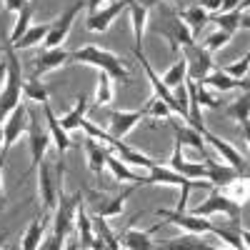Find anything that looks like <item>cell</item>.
I'll use <instances>...</instances> for the list:
<instances>
[{
  "mask_svg": "<svg viewBox=\"0 0 250 250\" xmlns=\"http://www.w3.org/2000/svg\"><path fill=\"white\" fill-rule=\"evenodd\" d=\"M195 93H198V103H200V108L205 105V108H220L223 105V100H218L215 95H210L208 93L200 83H195Z\"/></svg>",
  "mask_w": 250,
  "mask_h": 250,
  "instance_id": "obj_44",
  "label": "cell"
},
{
  "mask_svg": "<svg viewBox=\"0 0 250 250\" xmlns=\"http://www.w3.org/2000/svg\"><path fill=\"white\" fill-rule=\"evenodd\" d=\"M93 223H95V228H98V238H100L103 243H105V248H110V250H118V248H120V243L115 240V235H113V230L108 228L105 218L95 215V218H93Z\"/></svg>",
  "mask_w": 250,
  "mask_h": 250,
  "instance_id": "obj_40",
  "label": "cell"
},
{
  "mask_svg": "<svg viewBox=\"0 0 250 250\" xmlns=\"http://www.w3.org/2000/svg\"><path fill=\"white\" fill-rule=\"evenodd\" d=\"M155 33L170 40V50L178 53V48H188L195 43V35L183 23V18L173 8H160V23L155 25Z\"/></svg>",
  "mask_w": 250,
  "mask_h": 250,
  "instance_id": "obj_3",
  "label": "cell"
},
{
  "mask_svg": "<svg viewBox=\"0 0 250 250\" xmlns=\"http://www.w3.org/2000/svg\"><path fill=\"white\" fill-rule=\"evenodd\" d=\"M85 110H88V98H85V95H78V98H75V105L58 120V123H60V128L65 130V133L80 128V120L85 118Z\"/></svg>",
  "mask_w": 250,
  "mask_h": 250,
  "instance_id": "obj_24",
  "label": "cell"
},
{
  "mask_svg": "<svg viewBox=\"0 0 250 250\" xmlns=\"http://www.w3.org/2000/svg\"><path fill=\"white\" fill-rule=\"evenodd\" d=\"M83 8H88L85 0H75V3H73L65 13H62L58 20H53L50 30H48V35H45V40H43V48H58V45L65 43V38H68V33H70V28H73V20L78 18V13H80Z\"/></svg>",
  "mask_w": 250,
  "mask_h": 250,
  "instance_id": "obj_7",
  "label": "cell"
},
{
  "mask_svg": "<svg viewBox=\"0 0 250 250\" xmlns=\"http://www.w3.org/2000/svg\"><path fill=\"white\" fill-rule=\"evenodd\" d=\"M28 3H30V0H5V10H10V13H20Z\"/></svg>",
  "mask_w": 250,
  "mask_h": 250,
  "instance_id": "obj_46",
  "label": "cell"
},
{
  "mask_svg": "<svg viewBox=\"0 0 250 250\" xmlns=\"http://www.w3.org/2000/svg\"><path fill=\"white\" fill-rule=\"evenodd\" d=\"M48 30H50V23H40V25H30L28 30H25V35L18 40V43L13 45L15 50H25V48H33V45H38V43H43L45 40V35H48Z\"/></svg>",
  "mask_w": 250,
  "mask_h": 250,
  "instance_id": "obj_28",
  "label": "cell"
},
{
  "mask_svg": "<svg viewBox=\"0 0 250 250\" xmlns=\"http://www.w3.org/2000/svg\"><path fill=\"white\" fill-rule=\"evenodd\" d=\"M43 228H45V223L40 220V218L30 220L28 230H25V238H23V248H25V250H35V248H40V238H43Z\"/></svg>",
  "mask_w": 250,
  "mask_h": 250,
  "instance_id": "obj_36",
  "label": "cell"
},
{
  "mask_svg": "<svg viewBox=\"0 0 250 250\" xmlns=\"http://www.w3.org/2000/svg\"><path fill=\"white\" fill-rule=\"evenodd\" d=\"M83 148H85V155H88V168H90L95 175H100L103 170H105V163H108L110 150L105 148V145H100L95 138H90V135H85V140H83Z\"/></svg>",
  "mask_w": 250,
  "mask_h": 250,
  "instance_id": "obj_20",
  "label": "cell"
},
{
  "mask_svg": "<svg viewBox=\"0 0 250 250\" xmlns=\"http://www.w3.org/2000/svg\"><path fill=\"white\" fill-rule=\"evenodd\" d=\"M28 135H30V168L25 170L23 178H28L30 173L38 170V165L43 163V155L53 140L50 133L40 128V110H35V108H28Z\"/></svg>",
  "mask_w": 250,
  "mask_h": 250,
  "instance_id": "obj_5",
  "label": "cell"
},
{
  "mask_svg": "<svg viewBox=\"0 0 250 250\" xmlns=\"http://www.w3.org/2000/svg\"><path fill=\"white\" fill-rule=\"evenodd\" d=\"M68 60H70V53L62 48V45H58V48H43V50H40V55L35 58V68L30 73V80L43 78L45 73H50V70H55L60 65H65Z\"/></svg>",
  "mask_w": 250,
  "mask_h": 250,
  "instance_id": "obj_14",
  "label": "cell"
},
{
  "mask_svg": "<svg viewBox=\"0 0 250 250\" xmlns=\"http://www.w3.org/2000/svg\"><path fill=\"white\" fill-rule=\"evenodd\" d=\"M243 10H248V8H243ZM210 20L218 25V30H225V33H230V35H235V30H238L240 25L248 28V15H240V8L228 10V13H218V15L210 18Z\"/></svg>",
  "mask_w": 250,
  "mask_h": 250,
  "instance_id": "obj_23",
  "label": "cell"
},
{
  "mask_svg": "<svg viewBox=\"0 0 250 250\" xmlns=\"http://www.w3.org/2000/svg\"><path fill=\"white\" fill-rule=\"evenodd\" d=\"M193 215H203V218H210V215H228V218H238L240 215V203H235L233 198H228L220 188H210V195L208 200L198 208L190 210Z\"/></svg>",
  "mask_w": 250,
  "mask_h": 250,
  "instance_id": "obj_6",
  "label": "cell"
},
{
  "mask_svg": "<svg viewBox=\"0 0 250 250\" xmlns=\"http://www.w3.org/2000/svg\"><path fill=\"white\" fill-rule=\"evenodd\" d=\"M163 248H168V250H208L210 245H208V243H203L198 233H188V235L173 238L170 243H165Z\"/></svg>",
  "mask_w": 250,
  "mask_h": 250,
  "instance_id": "obj_31",
  "label": "cell"
},
{
  "mask_svg": "<svg viewBox=\"0 0 250 250\" xmlns=\"http://www.w3.org/2000/svg\"><path fill=\"white\" fill-rule=\"evenodd\" d=\"M200 135H203V140H205L208 145H213V148L220 153V158H223L228 165H233V168H235L240 175H245V178H248V158H245V155H240L230 143L223 140V138H218V135H213L208 128H203V130H200Z\"/></svg>",
  "mask_w": 250,
  "mask_h": 250,
  "instance_id": "obj_10",
  "label": "cell"
},
{
  "mask_svg": "<svg viewBox=\"0 0 250 250\" xmlns=\"http://www.w3.org/2000/svg\"><path fill=\"white\" fill-rule=\"evenodd\" d=\"M220 190L228 195V198H233L235 203H245L248 200V178H238V180H233V183H228V185H223Z\"/></svg>",
  "mask_w": 250,
  "mask_h": 250,
  "instance_id": "obj_37",
  "label": "cell"
},
{
  "mask_svg": "<svg viewBox=\"0 0 250 250\" xmlns=\"http://www.w3.org/2000/svg\"><path fill=\"white\" fill-rule=\"evenodd\" d=\"M248 68H250V53H245V55L240 58V62H233V65L220 68V70H223L225 75L235 78V80H245V75H248Z\"/></svg>",
  "mask_w": 250,
  "mask_h": 250,
  "instance_id": "obj_42",
  "label": "cell"
},
{
  "mask_svg": "<svg viewBox=\"0 0 250 250\" xmlns=\"http://www.w3.org/2000/svg\"><path fill=\"white\" fill-rule=\"evenodd\" d=\"M85 3H88V10H90V13H95L98 8H103V5L113 3V0H85Z\"/></svg>",
  "mask_w": 250,
  "mask_h": 250,
  "instance_id": "obj_48",
  "label": "cell"
},
{
  "mask_svg": "<svg viewBox=\"0 0 250 250\" xmlns=\"http://www.w3.org/2000/svg\"><path fill=\"white\" fill-rule=\"evenodd\" d=\"M185 78H188V62H185V58L180 55V58L173 62V65L163 73V78H160V80H163V85L168 88V90H173V88L183 85Z\"/></svg>",
  "mask_w": 250,
  "mask_h": 250,
  "instance_id": "obj_27",
  "label": "cell"
},
{
  "mask_svg": "<svg viewBox=\"0 0 250 250\" xmlns=\"http://www.w3.org/2000/svg\"><path fill=\"white\" fill-rule=\"evenodd\" d=\"M130 18H133V35H135V43L138 48L143 45V35H145V25H148V13L150 5L148 3H138V0H130Z\"/></svg>",
  "mask_w": 250,
  "mask_h": 250,
  "instance_id": "obj_22",
  "label": "cell"
},
{
  "mask_svg": "<svg viewBox=\"0 0 250 250\" xmlns=\"http://www.w3.org/2000/svg\"><path fill=\"white\" fill-rule=\"evenodd\" d=\"M75 228H78V233H80V243H78L75 248H93V243H95V235H93V220L88 218L85 208H83V200H80L78 210H75Z\"/></svg>",
  "mask_w": 250,
  "mask_h": 250,
  "instance_id": "obj_25",
  "label": "cell"
},
{
  "mask_svg": "<svg viewBox=\"0 0 250 250\" xmlns=\"http://www.w3.org/2000/svg\"><path fill=\"white\" fill-rule=\"evenodd\" d=\"M95 100H98V105H108V103L113 100V78L108 73H103V70H100V80H98Z\"/></svg>",
  "mask_w": 250,
  "mask_h": 250,
  "instance_id": "obj_38",
  "label": "cell"
},
{
  "mask_svg": "<svg viewBox=\"0 0 250 250\" xmlns=\"http://www.w3.org/2000/svg\"><path fill=\"white\" fill-rule=\"evenodd\" d=\"M145 3H148V5H150V8H153V5H155V0H145Z\"/></svg>",
  "mask_w": 250,
  "mask_h": 250,
  "instance_id": "obj_52",
  "label": "cell"
},
{
  "mask_svg": "<svg viewBox=\"0 0 250 250\" xmlns=\"http://www.w3.org/2000/svg\"><path fill=\"white\" fill-rule=\"evenodd\" d=\"M230 40H233V35H230V33H225V30H215L213 35H208V38H205L203 48L213 55V53H218L220 48H225L228 43H230Z\"/></svg>",
  "mask_w": 250,
  "mask_h": 250,
  "instance_id": "obj_39",
  "label": "cell"
},
{
  "mask_svg": "<svg viewBox=\"0 0 250 250\" xmlns=\"http://www.w3.org/2000/svg\"><path fill=\"white\" fill-rule=\"evenodd\" d=\"M223 3H225V0H200V8L208 10V13H220Z\"/></svg>",
  "mask_w": 250,
  "mask_h": 250,
  "instance_id": "obj_45",
  "label": "cell"
},
{
  "mask_svg": "<svg viewBox=\"0 0 250 250\" xmlns=\"http://www.w3.org/2000/svg\"><path fill=\"white\" fill-rule=\"evenodd\" d=\"M105 168H110V173L120 180V183H133L135 188H138V183L143 180V175H138V173H133L128 165H125L120 158H115V155H108V163H105Z\"/></svg>",
  "mask_w": 250,
  "mask_h": 250,
  "instance_id": "obj_30",
  "label": "cell"
},
{
  "mask_svg": "<svg viewBox=\"0 0 250 250\" xmlns=\"http://www.w3.org/2000/svg\"><path fill=\"white\" fill-rule=\"evenodd\" d=\"M70 60L93 65V68H98L103 73H108L113 80H120V83H128L130 80V73H128V68L123 65V60L115 53L103 50L98 45H83V48H78L75 53H70Z\"/></svg>",
  "mask_w": 250,
  "mask_h": 250,
  "instance_id": "obj_1",
  "label": "cell"
},
{
  "mask_svg": "<svg viewBox=\"0 0 250 250\" xmlns=\"http://www.w3.org/2000/svg\"><path fill=\"white\" fill-rule=\"evenodd\" d=\"M83 200V193H73V195H65V190H58V203H55V220H53V235L55 240L65 248V238L68 233L73 230L75 225V210Z\"/></svg>",
  "mask_w": 250,
  "mask_h": 250,
  "instance_id": "obj_4",
  "label": "cell"
},
{
  "mask_svg": "<svg viewBox=\"0 0 250 250\" xmlns=\"http://www.w3.org/2000/svg\"><path fill=\"white\" fill-rule=\"evenodd\" d=\"M5 60H8V75H5V88L0 90V123L20 105V95H23V70H20L15 48L8 40H5Z\"/></svg>",
  "mask_w": 250,
  "mask_h": 250,
  "instance_id": "obj_2",
  "label": "cell"
},
{
  "mask_svg": "<svg viewBox=\"0 0 250 250\" xmlns=\"http://www.w3.org/2000/svg\"><path fill=\"white\" fill-rule=\"evenodd\" d=\"M8 238V233H0V245H3V240Z\"/></svg>",
  "mask_w": 250,
  "mask_h": 250,
  "instance_id": "obj_51",
  "label": "cell"
},
{
  "mask_svg": "<svg viewBox=\"0 0 250 250\" xmlns=\"http://www.w3.org/2000/svg\"><path fill=\"white\" fill-rule=\"evenodd\" d=\"M80 128L85 130V135H90V138H95V140H103V143H110V140H113L108 130H103L100 125H93V123H90V120H85V118L80 120Z\"/></svg>",
  "mask_w": 250,
  "mask_h": 250,
  "instance_id": "obj_43",
  "label": "cell"
},
{
  "mask_svg": "<svg viewBox=\"0 0 250 250\" xmlns=\"http://www.w3.org/2000/svg\"><path fill=\"white\" fill-rule=\"evenodd\" d=\"M40 248H43V250H60L62 245L55 240V235H48L45 240H40Z\"/></svg>",
  "mask_w": 250,
  "mask_h": 250,
  "instance_id": "obj_47",
  "label": "cell"
},
{
  "mask_svg": "<svg viewBox=\"0 0 250 250\" xmlns=\"http://www.w3.org/2000/svg\"><path fill=\"white\" fill-rule=\"evenodd\" d=\"M143 118H145V110L143 108L140 110H113L110 113V125H108L110 138H120L123 140Z\"/></svg>",
  "mask_w": 250,
  "mask_h": 250,
  "instance_id": "obj_15",
  "label": "cell"
},
{
  "mask_svg": "<svg viewBox=\"0 0 250 250\" xmlns=\"http://www.w3.org/2000/svg\"><path fill=\"white\" fill-rule=\"evenodd\" d=\"M173 130H175V140H178L180 145H190V148L200 150V155H203V158L208 155V153H205V140H203V135H200L198 130H193L190 125H188V128L173 125Z\"/></svg>",
  "mask_w": 250,
  "mask_h": 250,
  "instance_id": "obj_29",
  "label": "cell"
},
{
  "mask_svg": "<svg viewBox=\"0 0 250 250\" xmlns=\"http://www.w3.org/2000/svg\"><path fill=\"white\" fill-rule=\"evenodd\" d=\"M160 228V223L158 225H153L150 230H133V228H128V230L123 233V238H120V245L123 248H130V250H153V248H158L153 240H150V235Z\"/></svg>",
  "mask_w": 250,
  "mask_h": 250,
  "instance_id": "obj_21",
  "label": "cell"
},
{
  "mask_svg": "<svg viewBox=\"0 0 250 250\" xmlns=\"http://www.w3.org/2000/svg\"><path fill=\"white\" fill-rule=\"evenodd\" d=\"M128 5H130V0H113V3L98 8L95 13L88 15V30H90V33H105V30L113 25V20H115L123 10H128Z\"/></svg>",
  "mask_w": 250,
  "mask_h": 250,
  "instance_id": "obj_13",
  "label": "cell"
},
{
  "mask_svg": "<svg viewBox=\"0 0 250 250\" xmlns=\"http://www.w3.org/2000/svg\"><path fill=\"white\" fill-rule=\"evenodd\" d=\"M203 163H205V180L210 183L213 188H223V185H228V183H233V180H238V178H245V175H240L233 165H223V163H218V160H213L210 155H205L203 158Z\"/></svg>",
  "mask_w": 250,
  "mask_h": 250,
  "instance_id": "obj_16",
  "label": "cell"
},
{
  "mask_svg": "<svg viewBox=\"0 0 250 250\" xmlns=\"http://www.w3.org/2000/svg\"><path fill=\"white\" fill-rule=\"evenodd\" d=\"M248 113H250V95H248V90H243V95L228 108V115L233 120H238L243 128H248Z\"/></svg>",
  "mask_w": 250,
  "mask_h": 250,
  "instance_id": "obj_34",
  "label": "cell"
},
{
  "mask_svg": "<svg viewBox=\"0 0 250 250\" xmlns=\"http://www.w3.org/2000/svg\"><path fill=\"white\" fill-rule=\"evenodd\" d=\"M180 18H183V23L190 28V33L193 35H198L203 28H205V23L210 20V13L208 10H203L200 5H193V8H185L183 13H178Z\"/></svg>",
  "mask_w": 250,
  "mask_h": 250,
  "instance_id": "obj_26",
  "label": "cell"
},
{
  "mask_svg": "<svg viewBox=\"0 0 250 250\" xmlns=\"http://www.w3.org/2000/svg\"><path fill=\"white\" fill-rule=\"evenodd\" d=\"M43 118H45V123H48V133H50V138L55 140V148H58V155H62L70 145H73V140H70V135L60 128V123H58V118H55V113H53V108H50V103L45 100L43 105Z\"/></svg>",
  "mask_w": 250,
  "mask_h": 250,
  "instance_id": "obj_17",
  "label": "cell"
},
{
  "mask_svg": "<svg viewBox=\"0 0 250 250\" xmlns=\"http://www.w3.org/2000/svg\"><path fill=\"white\" fill-rule=\"evenodd\" d=\"M23 100H33V103H43L48 100V90L40 80H25L23 83Z\"/></svg>",
  "mask_w": 250,
  "mask_h": 250,
  "instance_id": "obj_35",
  "label": "cell"
},
{
  "mask_svg": "<svg viewBox=\"0 0 250 250\" xmlns=\"http://www.w3.org/2000/svg\"><path fill=\"white\" fill-rule=\"evenodd\" d=\"M108 145H113V148L120 153V160H123L125 165H135V168H143V170H150L153 165H155V160H153V158H148L145 153H140V150L130 148V145H125L120 138H113Z\"/></svg>",
  "mask_w": 250,
  "mask_h": 250,
  "instance_id": "obj_18",
  "label": "cell"
},
{
  "mask_svg": "<svg viewBox=\"0 0 250 250\" xmlns=\"http://www.w3.org/2000/svg\"><path fill=\"white\" fill-rule=\"evenodd\" d=\"M0 140H3V125H0Z\"/></svg>",
  "mask_w": 250,
  "mask_h": 250,
  "instance_id": "obj_53",
  "label": "cell"
},
{
  "mask_svg": "<svg viewBox=\"0 0 250 250\" xmlns=\"http://www.w3.org/2000/svg\"><path fill=\"white\" fill-rule=\"evenodd\" d=\"M183 50H185L183 58H185V62H188V78H190V80L200 83L208 73L215 68L213 55L208 53L205 48H198V45L193 43V45H188V48H183Z\"/></svg>",
  "mask_w": 250,
  "mask_h": 250,
  "instance_id": "obj_11",
  "label": "cell"
},
{
  "mask_svg": "<svg viewBox=\"0 0 250 250\" xmlns=\"http://www.w3.org/2000/svg\"><path fill=\"white\" fill-rule=\"evenodd\" d=\"M200 85H203V88L220 90V93H225V90H235V88L248 90V80H235V78H230V75H225L220 68H213L210 73H208V75L200 80Z\"/></svg>",
  "mask_w": 250,
  "mask_h": 250,
  "instance_id": "obj_19",
  "label": "cell"
},
{
  "mask_svg": "<svg viewBox=\"0 0 250 250\" xmlns=\"http://www.w3.org/2000/svg\"><path fill=\"white\" fill-rule=\"evenodd\" d=\"M3 165H5V160H0V208L5 205V193H3Z\"/></svg>",
  "mask_w": 250,
  "mask_h": 250,
  "instance_id": "obj_50",
  "label": "cell"
},
{
  "mask_svg": "<svg viewBox=\"0 0 250 250\" xmlns=\"http://www.w3.org/2000/svg\"><path fill=\"white\" fill-rule=\"evenodd\" d=\"M158 218H165V223H173L178 228H185L188 233H213V223L205 220L203 215H193V213H185V210H158Z\"/></svg>",
  "mask_w": 250,
  "mask_h": 250,
  "instance_id": "obj_9",
  "label": "cell"
},
{
  "mask_svg": "<svg viewBox=\"0 0 250 250\" xmlns=\"http://www.w3.org/2000/svg\"><path fill=\"white\" fill-rule=\"evenodd\" d=\"M135 190V185H130V188H125V190L120 193V195H115V198H110L105 205L98 210V215L100 218H115V215H120L123 213V205H125V198H128L130 193Z\"/></svg>",
  "mask_w": 250,
  "mask_h": 250,
  "instance_id": "obj_33",
  "label": "cell"
},
{
  "mask_svg": "<svg viewBox=\"0 0 250 250\" xmlns=\"http://www.w3.org/2000/svg\"><path fill=\"white\" fill-rule=\"evenodd\" d=\"M30 20H33V3H28L23 10L18 13V20H15V28H13V33H10V38H8V43L10 45H15L20 38L25 35V30L30 28Z\"/></svg>",
  "mask_w": 250,
  "mask_h": 250,
  "instance_id": "obj_32",
  "label": "cell"
},
{
  "mask_svg": "<svg viewBox=\"0 0 250 250\" xmlns=\"http://www.w3.org/2000/svg\"><path fill=\"white\" fill-rule=\"evenodd\" d=\"M40 173H38V190H40V200H43V210L50 213L55 210V203H58V190L62 188V175L58 180H53L50 173V165L48 163H40L38 165Z\"/></svg>",
  "mask_w": 250,
  "mask_h": 250,
  "instance_id": "obj_12",
  "label": "cell"
},
{
  "mask_svg": "<svg viewBox=\"0 0 250 250\" xmlns=\"http://www.w3.org/2000/svg\"><path fill=\"white\" fill-rule=\"evenodd\" d=\"M5 75H8V60H0V90L5 88Z\"/></svg>",
  "mask_w": 250,
  "mask_h": 250,
  "instance_id": "obj_49",
  "label": "cell"
},
{
  "mask_svg": "<svg viewBox=\"0 0 250 250\" xmlns=\"http://www.w3.org/2000/svg\"><path fill=\"white\" fill-rule=\"evenodd\" d=\"M143 110H145V115H155V118H170V113H173L168 103H163V100L155 98V95H153L148 103H145Z\"/></svg>",
  "mask_w": 250,
  "mask_h": 250,
  "instance_id": "obj_41",
  "label": "cell"
},
{
  "mask_svg": "<svg viewBox=\"0 0 250 250\" xmlns=\"http://www.w3.org/2000/svg\"><path fill=\"white\" fill-rule=\"evenodd\" d=\"M28 130V108L20 103V105L5 118L3 123V153H0V160H5L10 148L20 140V135H23Z\"/></svg>",
  "mask_w": 250,
  "mask_h": 250,
  "instance_id": "obj_8",
  "label": "cell"
}]
</instances>
